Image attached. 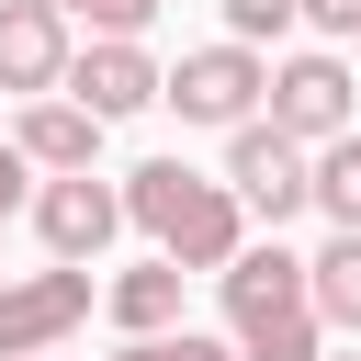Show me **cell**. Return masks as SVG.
Here are the masks:
<instances>
[{
  "mask_svg": "<svg viewBox=\"0 0 361 361\" xmlns=\"http://www.w3.org/2000/svg\"><path fill=\"white\" fill-rule=\"evenodd\" d=\"M124 226H147V248H158V259H180V271H226V259L248 248V203H237L226 180L180 169V158L124 169Z\"/></svg>",
  "mask_w": 361,
  "mask_h": 361,
  "instance_id": "1",
  "label": "cell"
},
{
  "mask_svg": "<svg viewBox=\"0 0 361 361\" xmlns=\"http://www.w3.org/2000/svg\"><path fill=\"white\" fill-rule=\"evenodd\" d=\"M316 361H361V338H350V350H316Z\"/></svg>",
  "mask_w": 361,
  "mask_h": 361,
  "instance_id": "19",
  "label": "cell"
},
{
  "mask_svg": "<svg viewBox=\"0 0 361 361\" xmlns=\"http://www.w3.org/2000/svg\"><path fill=\"white\" fill-rule=\"evenodd\" d=\"M11 147H23L34 169H90V158H102V113H79L68 90H34L23 124H11Z\"/></svg>",
  "mask_w": 361,
  "mask_h": 361,
  "instance_id": "10",
  "label": "cell"
},
{
  "mask_svg": "<svg viewBox=\"0 0 361 361\" xmlns=\"http://www.w3.org/2000/svg\"><path fill=\"white\" fill-rule=\"evenodd\" d=\"M305 203H316L327 226H350V237H361V124H350V135H327V147H305Z\"/></svg>",
  "mask_w": 361,
  "mask_h": 361,
  "instance_id": "13",
  "label": "cell"
},
{
  "mask_svg": "<svg viewBox=\"0 0 361 361\" xmlns=\"http://www.w3.org/2000/svg\"><path fill=\"white\" fill-rule=\"evenodd\" d=\"M79 113H102V124H124V113H147L158 102V56H147V34H90V45H68V79H56Z\"/></svg>",
  "mask_w": 361,
  "mask_h": 361,
  "instance_id": "8",
  "label": "cell"
},
{
  "mask_svg": "<svg viewBox=\"0 0 361 361\" xmlns=\"http://www.w3.org/2000/svg\"><path fill=\"white\" fill-rule=\"evenodd\" d=\"M214 11H226L237 45H282V34H293V0H214Z\"/></svg>",
  "mask_w": 361,
  "mask_h": 361,
  "instance_id": "15",
  "label": "cell"
},
{
  "mask_svg": "<svg viewBox=\"0 0 361 361\" xmlns=\"http://www.w3.org/2000/svg\"><path fill=\"white\" fill-rule=\"evenodd\" d=\"M113 361H237V338H203V327H147V338H124Z\"/></svg>",
  "mask_w": 361,
  "mask_h": 361,
  "instance_id": "14",
  "label": "cell"
},
{
  "mask_svg": "<svg viewBox=\"0 0 361 361\" xmlns=\"http://www.w3.org/2000/svg\"><path fill=\"white\" fill-rule=\"evenodd\" d=\"M293 23H316L327 45H350V34H361V0H293Z\"/></svg>",
  "mask_w": 361,
  "mask_h": 361,
  "instance_id": "17",
  "label": "cell"
},
{
  "mask_svg": "<svg viewBox=\"0 0 361 361\" xmlns=\"http://www.w3.org/2000/svg\"><path fill=\"white\" fill-rule=\"evenodd\" d=\"M259 90H271V56L259 45H192L180 68H158V102L180 113V124H248L259 113Z\"/></svg>",
  "mask_w": 361,
  "mask_h": 361,
  "instance_id": "3",
  "label": "cell"
},
{
  "mask_svg": "<svg viewBox=\"0 0 361 361\" xmlns=\"http://www.w3.org/2000/svg\"><path fill=\"white\" fill-rule=\"evenodd\" d=\"M34 237H45V259H102V248L124 237V180H102V169H45Z\"/></svg>",
  "mask_w": 361,
  "mask_h": 361,
  "instance_id": "7",
  "label": "cell"
},
{
  "mask_svg": "<svg viewBox=\"0 0 361 361\" xmlns=\"http://www.w3.org/2000/svg\"><path fill=\"white\" fill-rule=\"evenodd\" d=\"M23 180H34V158H23V147H11V135H0V226H11V214H23Z\"/></svg>",
  "mask_w": 361,
  "mask_h": 361,
  "instance_id": "18",
  "label": "cell"
},
{
  "mask_svg": "<svg viewBox=\"0 0 361 361\" xmlns=\"http://www.w3.org/2000/svg\"><path fill=\"white\" fill-rule=\"evenodd\" d=\"M34 361H56V350H34Z\"/></svg>",
  "mask_w": 361,
  "mask_h": 361,
  "instance_id": "20",
  "label": "cell"
},
{
  "mask_svg": "<svg viewBox=\"0 0 361 361\" xmlns=\"http://www.w3.org/2000/svg\"><path fill=\"white\" fill-rule=\"evenodd\" d=\"M68 45H79V34H68L56 0H0V90H23V102L56 90V79H68Z\"/></svg>",
  "mask_w": 361,
  "mask_h": 361,
  "instance_id": "9",
  "label": "cell"
},
{
  "mask_svg": "<svg viewBox=\"0 0 361 361\" xmlns=\"http://www.w3.org/2000/svg\"><path fill=\"white\" fill-rule=\"evenodd\" d=\"M226 192L248 203V226H293L305 214V147L271 124V113H248V124H226Z\"/></svg>",
  "mask_w": 361,
  "mask_h": 361,
  "instance_id": "4",
  "label": "cell"
},
{
  "mask_svg": "<svg viewBox=\"0 0 361 361\" xmlns=\"http://www.w3.org/2000/svg\"><path fill=\"white\" fill-rule=\"evenodd\" d=\"M56 11H68V23H90V34H147L169 0H56Z\"/></svg>",
  "mask_w": 361,
  "mask_h": 361,
  "instance_id": "16",
  "label": "cell"
},
{
  "mask_svg": "<svg viewBox=\"0 0 361 361\" xmlns=\"http://www.w3.org/2000/svg\"><path fill=\"white\" fill-rule=\"evenodd\" d=\"M180 282H192V271L147 248L135 271H113V282H102V316H113L124 338H147V327H180Z\"/></svg>",
  "mask_w": 361,
  "mask_h": 361,
  "instance_id": "11",
  "label": "cell"
},
{
  "mask_svg": "<svg viewBox=\"0 0 361 361\" xmlns=\"http://www.w3.org/2000/svg\"><path fill=\"white\" fill-rule=\"evenodd\" d=\"M90 316V259H56V271H11L0 282V361H34V350H68V327Z\"/></svg>",
  "mask_w": 361,
  "mask_h": 361,
  "instance_id": "6",
  "label": "cell"
},
{
  "mask_svg": "<svg viewBox=\"0 0 361 361\" xmlns=\"http://www.w3.org/2000/svg\"><path fill=\"white\" fill-rule=\"evenodd\" d=\"M214 282H226V338H237V361H316V350H327L316 293H305V259H293L282 237H248Z\"/></svg>",
  "mask_w": 361,
  "mask_h": 361,
  "instance_id": "2",
  "label": "cell"
},
{
  "mask_svg": "<svg viewBox=\"0 0 361 361\" xmlns=\"http://www.w3.org/2000/svg\"><path fill=\"white\" fill-rule=\"evenodd\" d=\"M305 293H316V327L361 338V237H350V226H338V237L305 259Z\"/></svg>",
  "mask_w": 361,
  "mask_h": 361,
  "instance_id": "12",
  "label": "cell"
},
{
  "mask_svg": "<svg viewBox=\"0 0 361 361\" xmlns=\"http://www.w3.org/2000/svg\"><path fill=\"white\" fill-rule=\"evenodd\" d=\"M259 113H271L293 147H327V135H350V124H361V90H350V68L316 45V56H271V90H259Z\"/></svg>",
  "mask_w": 361,
  "mask_h": 361,
  "instance_id": "5",
  "label": "cell"
}]
</instances>
